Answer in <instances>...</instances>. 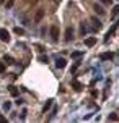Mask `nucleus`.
Returning <instances> with one entry per match:
<instances>
[{
    "label": "nucleus",
    "mask_w": 119,
    "mask_h": 123,
    "mask_svg": "<svg viewBox=\"0 0 119 123\" xmlns=\"http://www.w3.org/2000/svg\"><path fill=\"white\" fill-rule=\"evenodd\" d=\"M0 39H2L3 42H8V41H10V32L7 29H0Z\"/></svg>",
    "instance_id": "obj_1"
},
{
    "label": "nucleus",
    "mask_w": 119,
    "mask_h": 123,
    "mask_svg": "<svg viewBox=\"0 0 119 123\" xmlns=\"http://www.w3.org/2000/svg\"><path fill=\"white\" fill-rule=\"evenodd\" d=\"M51 37H52V41H57L59 39V28L56 25L51 28Z\"/></svg>",
    "instance_id": "obj_2"
},
{
    "label": "nucleus",
    "mask_w": 119,
    "mask_h": 123,
    "mask_svg": "<svg viewBox=\"0 0 119 123\" xmlns=\"http://www.w3.org/2000/svg\"><path fill=\"white\" fill-rule=\"evenodd\" d=\"M65 65H67V60H65V58H62V57H57L56 67L57 68H65Z\"/></svg>",
    "instance_id": "obj_3"
},
{
    "label": "nucleus",
    "mask_w": 119,
    "mask_h": 123,
    "mask_svg": "<svg viewBox=\"0 0 119 123\" xmlns=\"http://www.w3.org/2000/svg\"><path fill=\"white\" fill-rule=\"evenodd\" d=\"M72 37H74V28H67V31H65V41L69 42V41H72Z\"/></svg>",
    "instance_id": "obj_4"
},
{
    "label": "nucleus",
    "mask_w": 119,
    "mask_h": 123,
    "mask_svg": "<svg viewBox=\"0 0 119 123\" xmlns=\"http://www.w3.org/2000/svg\"><path fill=\"white\" fill-rule=\"evenodd\" d=\"M95 44H96V37H88V39H85V45L87 47H93Z\"/></svg>",
    "instance_id": "obj_5"
},
{
    "label": "nucleus",
    "mask_w": 119,
    "mask_h": 123,
    "mask_svg": "<svg viewBox=\"0 0 119 123\" xmlns=\"http://www.w3.org/2000/svg\"><path fill=\"white\" fill-rule=\"evenodd\" d=\"M43 16H44V10H38L36 16H34V21H36V23H39V21L43 19Z\"/></svg>",
    "instance_id": "obj_6"
},
{
    "label": "nucleus",
    "mask_w": 119,
    "mask_h": 123,
    "mask_svg": "<svg viewBox=\"0 0 119 123\" xmlns=\"http://www.w3.org/2000/svg\"><path fill=\"white\" fill-rule=\"evenodd\" d=\"M100 58L101 60H111V58H113V54H111V52H104V54L100 55Z\"/></svg>",
    "instance_id": "obj_7"
},
{
    "label": "nucleus",
    "mask_w": 119,
    "mask_h": 123,
    "mask_svg": "<svg viewBox=\"0 0 119 123\" xmlns=\"http://www.w3.org/2000/svg\"><path fill=\"white\" fill-rule=\"evenodd\" d=\"M93 10H95L96 13H98V15H104V10H103V6H101V5H98V3H96V5L93 6Z\"/></svg>",
    "instance_id": "obj_8"
},
{
    "label": "nucleus",
    "mask_w": 119,
    "mask_h": 123,
    "mask_svg": "<svg viewBox=\"0 0 119 123\" xmlns=\"http://www.w3.org/2000/svg\"><path fill=\"white\" fill-rule=\"evenodd\" d=\"M8 91H10V94H12V96H15V97L18 96V89H16L15 86H10V87H8Z\"/></svg>",
    "instance_id": "obj_9"
},
{
    "label": "nucleus",
    "mask_w": 119,
    "mask_h": 123,
    "mask_svg": "<svg viewBox=\"0 0 119 123\" xmlns=\"http://www.w3.org/2000/svg\"><path fill=\"white\" fill-rule=\"evenodd\" d=\"M51 105H52V99H49V100L46 102V105H44V113H46V112L51 109Z\"/></svg>",
    "instance_id": "obj_10"
},
{
    "label": "nucleus",
    "mask_w": 119,
    "mask_h": 123,
    "mask_svg": "<svg viewBox=\"0 0 119 123\" xmlns=\"http://www.w3.org/2000/svg\"><path fill=\"white\" fill-rule=\"evenodd\" d=\"M72 86H74L75 91H80V89H82V84L78 83V81H74V83H72Z\"/></svg>",
    "instance_id": "obj_11"
},
{
    "label": "nucleus",
    "mask_w": 119,
    "mask_h": 123,
    "mask_svg": "<svg viewBox=\"0 0 119 123\" xmlns=\"http://www.w3.org/2000/svg\"><path fill=\"white\" fill-rule=\"evenodd\" d=\"M91 23H93L96 28H101V21H100L98 18H91Z\"/></svg>",
    "instance_id": "obj_12"
},
{
    "label": "nucleus",
    "mask_w": 119,
    "mask_h": 123,
    "mask_svg": "<svg viewBox=\"0 0 119 123\" xmlns=\"http://www.w3.org/2000/svg\"><path fill=\"white\" fill-rule=\"evenodd\" d=\"M119 13V5H114V8H113V13H111V18H114L116 15Z\"/></svg>",
    "instance_id": "obj_13"
},
{
    "label": "nucleus",
    "mask_w": 119,
    "mask_h": 123,
    "mask_svg": "<svg viewBox=\"0 0 119 123\" xmlns=\"http://www.w3.org/2000/svg\"><path fill=\"white\" fill-rule=\"evenodd\" d=\"M39 62L41 63H49V58H47V55H41L39 57Z\"/></svg>",
    "instance_id": "obj_14"
},
{
    "label": "nucleus",
    "mask_w": 119,
    "mask_h": 123,
    "mask_svg": "<svg viewBox=\"0 0 119 123\" xmlns=\"http://www.w3.org/2000/svg\"><path fill=\"white\" fill-rule=\"evenodd\" d=\"M83 55V52H72V58H80Z\"/></svg>",
    "instance_id": "obj_15"
},
{
    "label": "nucleus",
    "mask_w": 119,
    "mask_h": 123,
    "mask_svg": "<svg viewBox=\"0 0 119 123\" xmlns=\"http://www.w3.org/2000/svg\"><path fill=\"white\" fill-rule=\"evenodd\" d=\"M15 32L21 36V34H25V29H23V28H15Z\"/></svg>",
    "instance_id": "obj_16"
},
{
    "label": "nucleus",
    "mask_w": 119,
    "mask_h": 123,
    "mask_svg": "<svg viewBox=\"0 0 119 123\" xmlns=\"http://www.w3.org/2000/svg\"><path fill=\"white\" fill-rule=\"evenodd\" d=\"M109 120H113V122H118V120H119V117L116 115V113H111V115H109Z\"/></svg>",
    "instance_id": "obj_17"
},
{
    "label": "nucleus",
    "mask_w": 119,
    "mask_h": 123,
    "mask_svg": "<svg viewBox=\"0 0 119 123\" xmlns=\"http://www.w3.org/2000/svg\"><path fill=\"white\" fill-rule=\"evenodd\" d=\"M5 62L8 63V65H12V63H13V58L10 55H5Z\"/></svg>",
    "instance_id": "obj_18"
},
{
    "label": "nucleus",
    "mask_w": 119,
    "mask_h": 123,
    "mask_svg": "<svg viewBox=\"0 0 119 123\" xmlns=\"http://www.w3.org/2000/svg\"><path fill=\"white\" fill-rule=\"evenodd\" d=\"M10 107H12V104L10 102H5L3 104V110H10Z\"/></svg>",
    "instance_id": "obj_19"
},
{
    "label": "nucleus",
    "mask_w": 119,
    "mask_h": 123,
    "mask_svg": "<svg viewBox=\"0 0 119 123\" xmlns=\"http://www.w3.org/2000/svg\"><path fill=\"white\" fill-rule=\"evenodd\" d=\"M3 71H5V63L0 62V73H3Z\"/></svg>",
    "instance_id": "obj_20"
},
{
    "label": "nucleus",
    "mask_w": 119,
    "mask_h": 123,
    "mask_svg": "<svg viewBox=\"0 0 119 123\" xmlns=\"http://www.w3.org/2000/svg\"><path fill=\"white\" fill-rule=\"evenodd\" d=\"M12 5H13V0H10V2L7 3V8H12Z\"/></svg>",
    "instance_id": "obj_21"
},
{
    "label": "nucleus",
    "mask_w": 119,
    "mask_h": 123,
    "mask_svg": "<svg viewBox=\"0 0 119 123\" xmlns=\"http://www.w3.org/2000/svg\"><path fill=\"white\" fill-rule=\"evenodd\" d=\"M15 102H16V105H21V104H23V100H21V99H16Z\"/></svg>",
    "instance_id": "obj_22"
},
{
    "label": "nucleus",
    "mask_w": 119,
    "mask_h": 123,
    "mask_svg": "<svg viewBox=\"0 0 119 123\" xmlns=\"http://www.w3.org/2000/svg\"><path fill=\"white\" fill-rule=\"evenodd\" d=\"M5 122H7V120H5L3 117H2V115H0V123H5Z\"/></svg>",
    "instance_id": "obj_23"
},
{
    "label": "nucleus",
    "mask_w": 119,
    "mask_h": 123,
    "mask_svg": "<svg viewBox=\"0 0 119 123\" xmlns=\"http://www.w3.org/2000/svg\"><path fill=\"white\" fill-rule=\"evenodd\" d=\"M103 3H111V0H101Z\"/></svg>",
    "instance_id": "obj_24"
}]
</instances>
